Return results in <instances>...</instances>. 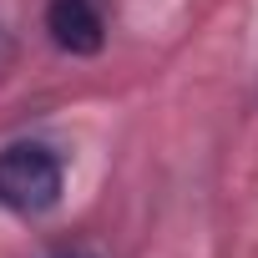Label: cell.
<instances>
[{"label":"cell","mask_w":258,"mask_h":258,"mask_svg":"<svg viewBox=\"0 0 258 258\" xmlns=\"http://www.w3.org/2000/svg\"><path fill=\"white\" fill-rule=\"evenodd\" d=\"M66 162L46 142H11L0 152V208L16 218H41L61 203Z\"/></svg>","instance_id":"6da1fadb"},{"label":"cell","mask_w":258,"mask_h":258,"mask_svg":"<svg viewBox=\"0 0 258 258\" xmlns=\"http://www.w3.org/2000/svg\"><path fill=\"white\" fill-rule=\"evenodd\" d=\"M46 31L66 56H96L106 46V21L91 0H51L46 6Z\"/></svg>","instance_id":"7a4b0ae2"},{"label":"cell","mask_w":258,"mask_h":258,"mask_svg":"<svg viewBox=\"0 0 258 258\" xmlns=\"http://www.w3.org/2000/svg\"><path fill=\"white\" fill-rule=\"evenodd\" d=\"M56 258H81V253H56Z\"/></svg>","instance_id":"3957f363"}]
</instances>
